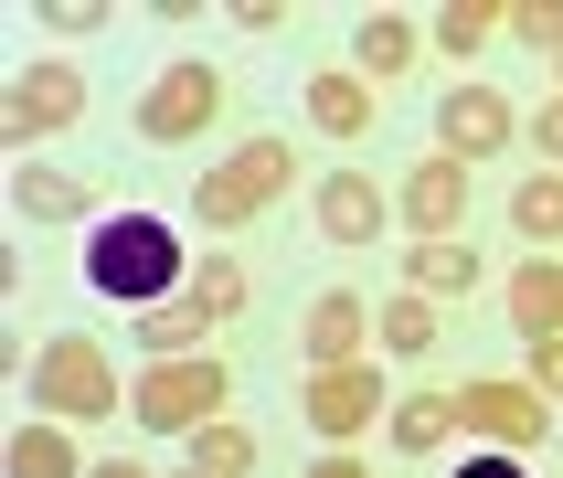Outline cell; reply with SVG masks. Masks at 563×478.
<instances>
[{"mask_svg": "<svg viewBox=\"0 0 563 478\" xmlns=\"http://www.w3.org/2000/svg\"><path fill=\"white\" fill-rule=\"evenodd\" d=\"M86 478H150V468H139V457H96Z\"/></svg>", "mask_w": 563, "mask_h": 478, "instance_id": "32", "label": "cell"}, {"mask_svg": "<svg viewBox=\"0 0 563 478\" xmlns=\"http://www.w3.org/2000/svg\"><path fill=\"white\" fill-rule=\"evenodd\" d=\"M383 351H405V362H426V351H437V309H426V298H405V309H383Z\"/></svg>", "mask_w": 563, "mask_h": 478, "instance_id": "25", "label": "cell"}, {"mask_svg": "<svg viewBox=\"0 0 563 478\" xmlns=\"http://www.w3.org/2000/svg\"><path fill=\"white\" fill-rule=\"evenodd\" d=\"M319 234H341V245L383 234V191L362 181V170H330V181H319Z\"/></svg>", "mask_w": 563, "mask_h": 478, "instance_id": "12", "label": "cell"}, {"mask_svg": "<svg viewBox=\"0 0 563 478\" xmlns=\"http://www.w3.org/2000/svg\"><path fill=\"white\" fill-rule=\"evenodd\" d=\"M11 478H86V457H75V436H64L54 414H32L22 436H11Z\"/></svg>", "mask_w": 563, "mask_h": 478, "instance_id": "18", "label": "cell"}, {"mask_svg": "<svg viewBox=\"0 0 563 478\" xmlns=\"http://www.w3.org/2000/svg\"><path fill=\"white\" fill-rule=\"evenodd\" d=\"M383 425H394V446H405V457H437V446L457 436V393H405Z\"/></svg>", "mask_w": 563, "mask_h": 478, "instance_id": "16", "label": "cell"}, {"mask_svg": "<svg viewBox=\"0 0 563 478\" xmlns=\"http://www.w3.org/2000/svg\"><path fill=\"white\" fill-rule=\"evenodd\" d=\"M510 223H521L532 245H563V170H542V181L510 191Z\"/></svg>", "mask_w": 563, "mask_h": 478, "instance_id": "24", "label": "cell"}, {"mask_svg": "<svg viewBox=\"0 0 563 478\" xmlns=\"http://www.w3.org/2000/svg\"><path fill=\"white\" fill-rule=\"evenodd\" d=\"M309 478H373V468H362V457H351V446H330V457H319Z\"/></svg>", "mask_w": 563, "mask_h": 478, "instance_id": "31", "label": "cell"}, {"mask_svg": "<svg viewBox=\"0 0 563 478\" xmlns=\"http://www.w3.org/2000/svg\"><path fill=\"white\" fill-rule=\"evenodd\" d=\"M181 298H191V309H202V319H234V309H245V298H255V287H245V266H234V255H202Z\"/></svg>", "mask_w": 563, "mask_h": 478, "instance_id": "22", "label": "cell"}, {"mask_svg": "<svg viewBox=\"0 0 563 478\" xmlns=\"http://www.w3.org/2000/svg\"><path fill=\"white\" fill-rule=\"evenodd\" d=\"M54 127H86V75L64 54H32L0 96V138H54Z\"/></svg>", "mask_w": 563, "mask_h": 478, "instance_id": "5", "label": "cell"}, {"mask_svg": "<svg viewBox=\"0 0 563 478\" xmlns=\"http://www.w3.org/2000/svg\"><path fill=\"white\" fill-rule=\"evenodd\" d=\"M553 64H563V54H553Z\"/></svg>", "mask_w": 563, "mask_h": 478, "instance_id": "34", "label": "cell"}, {"mask_svg": "<svg viewBox=\"0 0 563 478\" xmlns=\"http://www.w3.org/2000/svg\"><path fill=\"white\" fill-rule=\"evenodd\" d=\"M309 118L330 127V138H362V127H373V86L330 64V75H309Z\"/></svg>", "mask_w": 563, "mask_h": 478, "instance_id": "14", "label": "cell"}, {"mask_svg": "<svg viewBox=\"0 0 563 478\" xmlns=\"http://www.w3.org/2000/svg\"><path fill=\"white\" fill-rule=\"evenodd\" d=\"M362 341H373V309H362V298H319V309H309V362H319V373L351 362Z\"/></svg>", "mask_w": 563, "mask_h": 478, "instance_id": "15", "label": "cell"}, {"mask_svg": "<svg viewBox=\"0 0 563 478\" xmlns=\"http://www.w3.org/2000/svg\"><path fill=\"white\" fill-rule=\"evenodd\" d=\"M457 478H521V457H510V446H478V457H468Z\"/></svg>", "mask_w": 563, "mask_h": 478, "instance_id": "30", "label": "cell"}, {"mask_svg": "<svg viewBox=\"0 0 563 478\" xmlns=\"http://www.w3.org/2000/svg\"><path fill=\"white\" fill-rule=\"evenodd\" d=\"M532 393H563V341H532Z\"/></svg>", "mask_w": 563, "mask_h": 478, "instance_id": "29", "label": "cell"}, {"mask_svg": "<svg viewBox=\"0 0 563 478\" xmlns=\"http://www.w3.org/2000/svg\"><path fill=\"white\" fill-rule=\"evenodd\" d=\"M32 404L54 414V425H96V414H118V373H107V351H96V341H43V351H32Z\"/></svg>", "mask_w": 563, "mask_h": 478, "instance_id": "4", "label": "cell"}, {"mask_svg": "<svg viewBox=\"0 0 563 478\" xmlns=\"http://www.w3.org/2000/svg\"><path fill=\"white\" fill-rule=\"evenodd\" d=\"M223 393H234V382H223V362H202V351H191V362H150V373H139V393H128V414H139L150 436H202V425L223 414Z\"/></svg>", "mask_w": 563, "mask_h": 478, "instance_id": "3", "label": "cell"}, {"mask_svg": "<svg viewBox=\"0 0 563 478\" xmlns=\"http://www.w3.org/2000/svg\"><path fill=\"white\" fill-rule=\"evenodd\" d=\"M373 414H394V404H383V373H362V362H330V373H309V425H319L330 446H351Z\"/></svg>", "mask_w": 563, "mask_h": 478, "instance_id": "9", "label": "cell"}, {"mask_svg": "<svg viewBox=\"0 0 563 478\" xmlns=\"http://www.w3.org/2000/svg\"><path fill=\"white\" fill-rule=\"evenodd\" d=\"M532 149H542V159H553V170H563V96H553V107H542V118H532Z\"/></svg>", "mask_w": 563, "mask_h": 478, "instance_id": "28", "label": "cell"}, {"mask_svg": "<svg viewBox=\"0 0 563 478\" xmlns=\"http://www.w3.org/2000/svg\"><path fill=\"white\" fill-rule=\"evenodd\" d=\"M351 54H362V86H373V75H415V54H426V32H415L405 11H373Z\"/></svg>", "mask_w": 563, "mask_h": 478, "instance_id": "13", "label": "cell"}, {"mask_svg": "<svg viewBox=\"0 0 563 478\" xmlns=\"http://www.w3.org/2000/svg\"><path fill=\"white\" fill-rule=\"evenodd\" d=\"M191 468H202V478H245L255 468V436L234 425V414H213V425L191 436Z\"/></svg>", "mask_w": 563, "mask_h": 478, "instance_id": "23", "label": "cell"}, {"mask_svg": "<svg viewBox=\"0 0 563 478\" xmlns=\"http://www.w3.org/2000/svg\"><path fill=\"white\" fill-rule=\"evenodd\" d=\"M191 478H202V468H191Z\"/></svg>", "mask_w": 563, "mask_h": 478, "instance_id": "33", "label": "cell"}, {"mask_svg": "<svg viewBox=\"0 0 563 478\" xmlns=\"http://www.w3.org/2000/svg\"><path fill=\"white\" fill-rule=\"evenodd\" d=\"M478 287V245L468 234H415L405 245V298H468Z\"/></svg>", "mask_w": 563, "mask_h": 478, "instance_id": "10", "label": "cell"}, {"mask_svg": "<svg viewBox=\"0 0 563 478\" xmlns=\"http://www.w3.org/2000/svg\"><path fill=\"white\" fill-rule=\"evenodd\" d=\"M457 425H468L478 446L532 457V446L553 436V393H532V382H468V393H457Z\"/></svg>", "mask_w": 563, "mask_h": 478, "instance_id": "7", "label": "cell"}, {"mask_svg": "<svg viewBox=\"0 0 563 478\" xmlns=\"http://www.w3.org/2000/svg\"><path fill=\"white\" fill-rule=\"evenodd\" d=\"M213 118H223V75H213V64H191V54L139 96V138H150V149H181V138H202Z\"/></svg>", "mask_w": 563, "mask_h": 478, "instance_id": "6", "label": "cell"}, {"mask_svg": "<svg viewBox=\"0 0 563 478\" xmlns=\"http://www.w3.org/2000/svg\"><path fill=\"white\" fill-rule=\"evenodd\" d=\"M43 32H54V43H96L107 11H96V0H43Z\"/></svg>", "mask_w": 563, "mask_h": 478, "instance_id": "26", "label": "cell"}, {"mask_svg": "<svg viewBox=\"0 0 563 478\" xmlns=\"http://www.w3.org/2000/svg\"><path fill=\"white\" fill-rule=\"evenodd\" d=\"M202 330H213V319L191 309V298H159V309H139V351H150V362H191V351H202Z\"/></svg>", "mask_w": 563, "mask_h": 478, "instance_id": "17", "label": "cell"}, {"mask_svg": "<svg viewBox=\"0 0 563 478\" xmlns=\"http://www.w3.org/2000/svg\"><path fill=\"white\" fill-rule=\"evenodd\" d=\"M510 43H532V54H563V11H553V0H521V11H510Z\"/></svg>", "mask_w": 563, "mask_h": 478, "instance_id": "27", "label": "cell"}, {"mask_svg": "<svg viewBox=\"0 0 563 478\" xmlns=\"http://www.w3.org/2000/svg\"><path fill=\"white\" fill-rule=\"evenodd\" d=\"M437 138H446V159H500L510 138H532V127L510 118L500 86H457V96L437 107Z\"/></svg>", "mask_w": 563, "mask_h": 478, "instance_id": "8", "label": "cell"}, {"mask_svg": "<svg viewBox=\"0 0 563 478\" xmlns=\"http://www.w3.org/2000/svg\"><path fill=\"white\" fill-rule=\"evenodd\" d=\"M510 319H521L532 341H563V266H521V277H510Z\"/></svg>", "mask_w": 563, "mask_h": 478, "instance_id": "20", "label": "cell"}, {"mask_svg": "<svg viewBox=\"0 0 563 478\" xmlns=\"http://www.w3.org/2000/svg\"><path fill=\"white\" fill-rule=\"evenodd\" d=\"M287 181H298V149H287V138H245V149L223 159V170H202V191H191V223L234 234V223H255Z\"/></svg>", "mask_w": 563, "mask_h": 478, "instance_id": "2", "label": "cell"}, {"mask_svg": "<svg viewBox=\"0 0 563 478\" xmlns=\"http://www.w3.org/2000/svg\"><path fill=\"white\" fill-rule=\"evenodd\" d=\"M86 287L107 309H159V298H181L191 266H181V234L159 213H107L86 234Z\"/></svg>", "mask_w": 563, "mask_h": 478, "instance_id": "1", "label": "cell"}, {"mask_svg": "<svg viewBox=\"0 0 563 478\" xmlns=\"http://www.w3.org/2000/svg\"><path fill=\"white\" fill-rule=\"evenodd\" d=\"M405 223H426V234H457L468 223V159H415V181H405Z\"/></svg>", "mask_w": 563, "mask_h": 478, "instance_id": "11", "label": "cell"}, {"mask_svg": "<svg viewBox=\"0 0 563 478\" xmlns=\"http://www.w3.org/2000/svg\"><path fill=\"white\" fill-rule=\"evenodd\" d=\"M11 202H22V213H43V223H64V213H86V202H96V181H75V170H43V159H32L22 181H11Z\"/></svg>", "mask_w": 563, "mask_h": 478, "instance_id": "21", "label": "cell"}, {"mask_svg": "<svg viewBox=\"0 0 563 478\" xmlns=\"http://www.w3.org/2000/svg\"><path fill=\"white\" fill-rule=\"evenodd\" d=\"M500 32H510V11H489V0H446L437 22H426V43H437V54H489Z\"/></svg>", "mask_w": 563, "mask_h": 478, "instance_id": "19", "label": "cell"}]
</instances>
